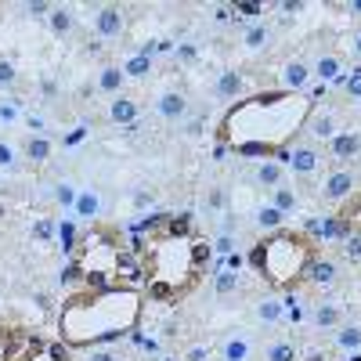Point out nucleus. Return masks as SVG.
Wrapping results in <instances>:
<instances>
[{"instance_id":"nucleus-1","label":"nucleus","mask_w":361,"mask_h":361,"mask_svg":"<svg viewBox=\"0 0 361 361\" xmlns=\"http://www.w3.org/2000/svg\"><path fill=\"white\" fill-rule=\"evenodd\" d=\"M314 112L311 94L293 90H260L238 98L221 119V148H231L250 159H275L296 145Z\"/></svg>"},{"instance_id":"nucleus-2","label":"nucleus","mask_w":361,"mask_h":361,"mask_svg":"<svg viewBox=\"0 0 361 361\" xmlns=\"http://www.w3.org/2000/svg\"><path fill=\"white\" fill-rule=\"evenodd\" d=\"M145 296L134 286L73 293L58 314V336L66 347H98L137 329Z\"/></svg>"},{"instance_id":"nucleus-3","label":"nucleus","mask_w":361,"mask_h":361,"mask_svg":"<svg viewBox=\"0 0 361 361\" xmlns=\"http://www.w3.org/2000/svg\"><path fill=\"white\" fill-rule=\"evenodd\" d=\"M137 257H141L148 293L156 300H173V296H185L202 279L209 246L195 231H173L163 224V231H156L145 246H137Z\"/></svg>"},{"instance_id":"nucleus-4","label":"nucleus","mask_w":361,"mask_h":361,"mask_svg":"<svg viewBox=\"0 0 361 361\" xmlns=\"http://www.w3.org/2000/svg\"><path fill=\"white\" fill-rule=\"evenodd\" d=\"M314 260H318L314 238L307 231H293V228L267 231L250 253V264L257 267V275L275 293H293L307 279Z\"/></svg>"},{"instance_id":"nucleus-5","label":"nucleus","mask_w":361,"mask_h":361,"mask_svg":"<svg viewBox=\"0 0 361 361\" xmlns=\"http://www.w3.org/2000/svg\"><path fill=\"white\" fill-rule=\"evenodd\" d=\"M119 253H123V250H119V235L112 228L94 224V231L80 238L73 260L80 264V275H83L87 289H109V286H116Z\"/></svg>"},{"instance_id":"nucleus-6","label":"nucleus","mask_w":361,"mask_h":361,"mask_svg":"<svg viewBox=\"0 0 361 361\" xmlns=\"http://www.w3.org/2000/svg\"><path fill=\"white\" fill-rule=\"evenodd\" d=\"M286 166H289L293 173H300V177H307V173H314V170L322 166V156H318L314 145H293Z\"/></svg>"},{"instance_id":"nucleus-7","label":"nucleus","mask_w":361,"mask_h":361,"mask_svg":"<svg viewBox=\"0 0 361 361\" xmlns=\"http://www.w3.org/2000/svg\"><path fill=\"white\" fill-rule=\"evenodd\" d=\"M322 195L329 202H347L354 195V173L350 170H333L325 177V185H322Z\"/></svg>"},{"instance_id":"nucleus-8","label":"nucleus","mask_w":361,"mask_h":361,"mask_svg":"<svg viewBox=\"0 0 361 361\" xmlns=\"http://www.w3.org/2000/svg\"><path fill=\"white\" fill-rule=\"evenodd\" d=\"M102 209H105V202H102V195H98L94 188H80V195H76V206H73L76 221H94V224H98Z\"/></svg>"},{"instance_id":"nucleus-9","label":"nucleus","mask_w":361,"mask_h":361,"mask_svg":"<svg viewBox=\"0 0 361 361\" xmlns=\"http://www.w3.org/2000/svg\"><path fill=\"white\" fill-rule=\"evenodd\" d=\"M94 25H98V37L112 40V37L123 33V11H119V8H102L94 15Z\"/></svg>"},{"instance_id":"nucleus-10","label":"nucleus","mask_w":361,"mask_h":361,"mask_svg":"<svg viewBox=\"0 0 361 361\" xmlns=\"http://www.w3.org/2000/svg\"><path fill=\"white\" fill-rule=\"evenodd\" d=\"M22 361H69V350L66 343H33L22 354Z\"/></svg>"},{"instance_id":"nucleus-11","label":"nucleus","mask_w":361,"mask_h":361,"mask_svg":"<svg viewBox=\"0 0 361 361\" xmlns=\"http://www.w3.org/2000/svg\"><path fill=\"white\" fill-rule=\"evenodd\" d=\"M304 130H311V137L314 141H333L340 130H336V123H333V116H325V112H311V119H307V127Z\"/></svg>"},{"instance_id":"nucleus-12","label":"nucleus","mask_w":361,"mask_h":361,"mask_svg":"<svg viewBox=\"0 0 361 361\" xmlns=\"http://www.w3.org/2000/svg\"><path fill=\"white\" fill-rule=\"evenodd\" d=\"M282 76H286V90H293V94H304V87H307V80H311V66H304V62H286Z\"/></svg>"},{"instance_id":"nucleus-13","label":"nucleus","mask_w":361,"mask_h":361,"mask_svg":"<svg viewBox=\"0 0 361 361\" xmlns=\"http://www.w3.org/2000/svg\"><path fill=\"white\" fill-rule=\"evenodd\" d=\"M243 87H246V80H243V76H238L235 69H224V73L217 76V98L231 102V98L243 94Z\"/></svg>"},{"instance_id":"nucleus-14","label":"nucleus","mask_w":361,"mask_h":361,"mask_svg":"<svg viewBox=\"0 0 361 361\" xmlns=\"http://www.w3.org/2000/svg\"><path fill=\"white\" fill-rule=\"evenodd\" d=\"M250 354H253V347L246 336H228L221 343V361H250Z\"/></svg>"},{"instance_id":"nucleus-15","label":"nucleus","mask_w":361,"mask_h":361,"mask_svg":"<svg viewBox=\"0 0 361 361\" xmlns=\"http://www.w3.org/2000/svg\"><path fill=\"white\" fill-rule=\"evenodd\" d=\"M357 148H361V137L354 130H343V134H336L333 141H329V152H333L336 159H350Z\"/></svg>"},{"instance_id":"nucleus-16","label":"nucleus","mask_w":361,"mask_h":361,"mask_svg":"<svg viewBox=\"0 0 361 361\" xmlns=\"http://www.w3.org/2000/svg\"><path fill=\"white\" fill-rule=\"evenodd\" d=\"M156 109H159V116H166V119H180L188 112V102H185V94H177V90H166V94L156 102Z\"/></svg>"},{"instance_id":"nucleus-17","label":"nucleus","mask_w":361,"mask_h":361,"mask_svg":"<svg viewBox=\"0 0 361 361\" xmlns=\"http://www.w3.org/2000/svg\"><path fill=\"white\" fill-rule=\"evenodd\" d=\"M322 83H336L340 76H343V69H340V58L336 54H322L318 62H314V69H311Z\"/></svg>"},{"instance_id":"nucleus-18","label":"nucleus","mask_w":361,"mask_h":361,"mask_svg":"<svg viewBox=\"0 0 361 361\" xmlns=\"http://www.w3.org/2000/svg\"><path fill=\"white\" fill-rule=\"evenodd\" d=\"M123 69H119V66H105L102 73H98V90H102V94H119V87H123Z\"/></svg>"},{"instance_id":"nucleus-19","label":"nucleus","mask_w":361,"mask_h":361,"mask_svg":"<svg viewBox=\"0 0 361 361\" xmlns=\"http://www.w3.org/2000/svg\"><path fill=\"white\" fill-rule=\"evenodd\" d=\"M282 173H286V166L282 163H275V159H264L260 166H257V180H260V185H267V188H279L282 185Z\"/></svg>"},{"instance_id":"nucleus-20","label":"nucleus","mask_w":361,"mask_h":361,"mask_svg":"<svg viewBox=\"0 0 361 361\" xmlns=\"http://www.w3.org/2000/svg\"><path fill=\"white\" fill-rule=\"evenodd\" d=\"M307 282H314V286H333V282H336V264H333V260H314L311 271H307Z\"/></svg>"},{"instance_id":"nucleus-21","label":"nucleus","mask_w":361,"mask_h":361,"mask_svg":"<svg viewBox=\"0 0 361 361\" xmlns=\"http://www.w3.org/2000/svg\"><path fill=\"white\" fill-rule=\"evenodd\" d=\"M109 116H112V123H134L137 119V102L134 98H116Z\"/></svg>"},{"instance_id":"nucleus-22","label":"nucleus","mask_w":361,"mask_h":361,"mask_svg":"<svg viewBox=\"0 0 361 361\" xmlns=\"http://www.w3.org/2000/svg\"><path fill=\"white\" fill-rule=\"evenodd\" d=\"M282 314H286V300H275V296H264L260 304H257V318H260V322H267V325H271V322H279Z\"/></svg>"},{"instance_id":"nucleus-23","label":"nucleus","mask_w":361,"mask_h":361,"mask_svg":"<svg viewBox=\"0 0 361 361\" xmlns=\"http://www.w3.org/2000/svg\"><path fill=\"white\" fill-rule=\"evenodd\" d=\"M340 322H343V311L336 304H318L314 307V325L318 329H336Z\"/></svg>"},{"instance_id":"nucleus-24","label":"nucleus","mask_w":361,"mask_h":361,"mask_svg":"<svg viewBox=\"0 0 361 361\" xmlns=\"http://www.w3.org/2000/svg\"><path fill=\"white\" fill-rule=\"evenodd\" d=\"M340 221H343L347 228L361 231V192H354V195L343 202V209H340Z\"/></svg>"},{"instance_id":"nucleus-25","label":"nucleus","mask_w":361,"mask_h":361,"mask_svg":"<svg viewBox=\"0 0 361 361\" xmlns=\"http://www.w3.org/2000/svg\"><path fill=\"white\" fill-rule=\"evenodd\" d=\"M25 159L37 163V166L47 163V159H51V141H47V137H29V141H25Z\"/></svg>"},{"instance_id":"nucleus-26","label":"nucleus","mask_w":361,"mask_h":361,"mask_svg":"<svg viewBox=\"0 0 361 361\" xmlns=\"http://www.w3.org/2000/svg\"><path fill=\"white\" fill-rule=\"evenodd\" d=\"M271 40V29L264 25V22H253V25H246V33H243V44L250 47V51H260L264 44Z\"/></svg>"},{"instance_id":"nucleus-27","label":"nucleus","mask_w":361,"mask_h":361,"mask_svg":"<svg viewBox=\"0 0 361 361\" xmlns=\"http://www.w3.org/2000/svg\"><path fill=\"white\" fill-rule=\"evenodd\" d=\"M148 73H152V58L141 54V51L123 62V76H130V80H141V76H148Z\"/></svg>"},{"instance_id":"nucleus-28","label":"nucleus","mask_w":361,"mask_h":361,"mask_svg":"<svg viewBox=\"0 0 361 361\" xmlns=\"http://www.w3.org/2000/svg\"><path fill=\"white\" fill-rule=\"evenodd\" d=\"M47 22H51V33H54V37H66L69 29H73V11H69V8H51Z\"/></svg>"},{"instance_id":"nucleus-29","label":"nucleus","mask_w":361,"mask_h":361,"mask_svg":"<svg viewBox=\"0 0 361 361\" xmlns=\"http://www.w3.org/2000/svg\"><path fill=\"white\" fill-rule=\"evenodd\" d=\"M257 224H260L264 231H279V228L286 224V214H279L275 206H260V209H257Z\"/></svg>"},{"instance_id":"nucleus-30","label":"nucleus","mask_w":361,"mask_h":361,"mask_svg":"<svg viewBox=\"0 0 361 361\" xmlns=\"http://www.w3.org/2000/svg\"><path fill=\"white\" fill-rule=\"evenodd\" d=\"M336 343H340L343 350H350V354L361 350V329H357V325H343L340 333H336Z\"/></svg>"},{"instance_id":"nucleus-31","label":"nucleus","mask_w":361,"mask_h":361,"mask_svg":"<svg viewBox=\"0 0 361 361\" xmlns=\"http://www.w3.org/2000/svg\"><path fill=\"white\" fill-rule=\"evenodd\" d=\"M58 243H62V253H66V257L76 253L80 243H76V224H73V221H69V224H58Z\"/></svg>"},{"instance_id":"nucleus-32","label":"nucleus","mask_w":361,"mask_h":361,"mask_svg":"<svg viewBox=\"0 0 361 361\" xmlns=\"http://www.w3.org/2000/svg\"><path fill=\"white\" fill-rule=\"evenodd\" d=\"M271 206H275L279 214H286V217H289L293 209H296V192H289L286 185H279V188H275V202H271Z\"/></svg>"},{"instance_id":"nucleus-33","label":"nucleus","mask_w":361,"mask_h":361,"mask_svg":"<svg viewBox=\"0 0 361 361\" xmlns=\"http://www.w3.org/2000/svg\"><path fill=\"white\" fill-rule=\"evenodd\" d=\"M214 286H217V293H221V296H228V293H235V289H238V275H235V271H228V267H217Z\"/></svg>"},{"instance_id":"nucleus-34","label":"nucleus","mask_w":361,"mask_h":361,"mask_svg":"<svg viewBox=\"0 0 361 361\" xmlns=\"http://www.w3.org/2000/svg\"><path fill=\"white\" fill-rule=\"evenodd\" d=\"M267 361H296V347L289 340H279L267 347Z\"/></svg>"},{"instance_id":"nucleus-35","label":"nucleus","mask_w":361,"mask_h":361,"mask_svg":"<svg viewBox=\"0 0 361 361\" xmlns=\"http://www.w3.org/2000/svg\"><path fill=\"white\" fill-rule=\"evenodd\" d=\"M54 235H58V228H54V221H51V217H40V221L33 224V238H37L40 246H47Z\"/></svg>"},{"instance_id":"nucleus-36","label":"nucleus","mask_w":361,"mask_h":361,"mask_svg":"<svg viewBox=\"0 0 361 361\" xmlns=\"http://www.w3.org/2000/svg\"><path fill=\"white\" fill-rule=\"evenodd\" d=\"M15 163H18V148H15V145H8V141H0V166L11 170Z\"/></svg>"},{"instance_id":"nucleus-37","label":"nucleus","mask_w":361,"mask_h":361,"mask_svg":"<svg viewBox=\"0 0 361 361\" xmlns=\"http://www.w3.org/2000/svg\"><path fill=\"white\" fill-rule=\"evenodd\" d=\"M76 195H80V192H76L73 185H58V188H54V199H58V206H76Z\"/></svg>"},{"instance_id":"nucleus-38","label":"nucleus","mask_w":361,"mask_h":361,"mask_svg":"<svg viewBox=\"0 0 361 361\" xmlns=\"http://www.w3.org/2000/svg\"><path fill=\"white\" fill-rule=\"evenodd\" d=\"M11 350H15V333L11 329H0V361H8Z\"/></svg>"},{"instance_id":"nucleus-39","label":"nucleus","mask_w":361,"mask_h":361,"mask_svg":"<svg viewBox=\"0 0 361 361\" xmlns=\"http://www.w3.org/2000/svg\"><path fill=\"white\" fill-rule=\"evenodd\" d=\"M343 250H347L350 260H361V231H354V235L343 238Z\"/></svg>"},{"instance_id":"nucleus-40","label":"nucleus","mask_w":361,"mask_h":361,"mask_svg":"<svg viewBox=\"0 0 361 361\" xmlns=\"http://www.w3.org/2000/svg\"><path fill=\"white\" fill-rule=\"evenodd\" d=\"M15 80H18L15 66H11V62H4V58H0V87H15Z\"/></svg>"},{"instance_id":"nucleus-41","label":"nucleus","mask_w":361,"mask_h":361,"mask_svg":"<svg viewBox=\"0 0 361 361\" xmlns=\"http://www.w3.org/2000/svg\"><path fill=\"white\" fill-rule=\"evenodd\" d=\"M260 11H264L260 4H238V8H235V18H243V22H250V25H253V18H257Z\"/></svg>"},{"instance_id":"nucleus-42","label":"nucleus","mask_w":361,"mask_h":361,"mask_svg":"<svg viewBox=\"0 0 361 361\" xmlns=\"http://www.w3.org/2000/svg\"><path fill=\"white\" fill-rule=\"evenodd\" d=\"M343 87H347V94H350L354 102H361V69H354V73L347 76V83H343Z\"/></svg>"},{"instance_id":"nucleus-43","label":"nucleus","mask_w":361,"mask_h":361,"mask_svg":"<svg viewBox=\"0 0 361 361\" xmlns=\"http://www.w3.org/2000/svg\"><path fill=\"white\" fill-rule=\"evenodd\" d=\"M15 119H18V105H11V102H0V123H15Z\"/></svg>"},{"instance_id":"nucleus-44","label":"nucleus","mask_w":361,"mask_h":361,"mask_svg":"<svg viewBox=\"0 0 361 361\" xmlns=\"http://www.w3.org/2000/svg\"><path fill=\"white\" fill-rule=\"evenodd\" d=\"M80 279H83V275H80V264L69 257V260H66V267H62V282H80Z\"/></svg>"},{"instance_id":"nucleus-45","label":"nucleus","mask_w":361,"mask_h":361,"mask_svg":"<svg viewBox=\"0 0 361 361\" xmlns=\"http://www.w3.org/2000/svg\"><path fill=\"white\" fill-rule=\"evenodd\" d=\"M214 250H217V257L224 260V257H231L235 253V243H231V235H221L217 243H214Z\"/></svg>"},{"instance_id":"nucleus-46","label":"nucleus","mask_w":361,"mask_h":361,"mask_svg":"<svg viewBox=\"0 0 361 361\" xmlns=\"http://www.w3.org/2000/svg\"><path fill=\"white\" fill-rule=\"evenodd\" d=\"M25 127L33 130V137H44V119L40 116H25Z\"/></svg>"},{"instance_id":"nucleus-47","label":"nucleus","mask_w":361,"mask_h":361,"mask_svg":"<svg viewBox=\"0 0 361 361\" xmlns=\"http://www.w3.org/2000/svg\"><path fill=\"white\" fill-rule=\"evenodd\" d=\"M209 357V347H192L188 350V361H206Z\"/></svg>"},{"instance_id":"nucleus-48","label":"nucleus","mask_w":361,"mask_h":361,"mask_svg":"<svg viewBox=\"0 0 361 361\" xmlns=\"http://www.w3.org/2000/svg\"><path fill=\"white\" fill-rule=\"evenodd\" d=\"M221 264H228V271H238V267H243L246 260H243V257H238V253H231V257H224Z\"/></svg>"},{"instance_id":"nucleus-49","label":"nucleus","mask_w":361,"mask_h":361,"mask_svg":"<svg viewBox=\"0 0 361 361\" xmlns=\"http://www.w3.org/2000/svg\"><path fill=\"white\" fill-rule=\"evenodd\" d=\"M29 11H33V15H47L51 4H44V0H40V4H29Z\"/></svg>"},{"instance_id":"nucleus-50","label":"nucleus","mask_w":361,"mask_h":361,"mask_svg":"<svg viewBox=\"0 0 361 361\" xmlns=\"http://www.w3.org/2000/svg\"><path fill=\"white\" fill-rule=\"evenodd\" d=\"M90 361H116L109 350H94V354H90Z\"/></svg>"},{"instance_id":"nucleus-51","label":"nucleus","mask_w":361,"mask_h":361,"mask_svg":"<svg viewBox=\"0 0 361 361\" xmlns=\"http://www.w3.org/2000/svg\"><path fill=\"white\" fill-rule=\"evenodd\" d=\"M347 11H350V15H361V0H354V4H347Z\"/></svg>"},{"instance_id":"nucleus-52","label":"nucleus","mask_w":361,"mask_h":361,"mask_svg":"<svg viewBox=\"0 0 361 361\" xmlns=\"http://www.w3.org/2000/svg\"><path fill=\"white\" fill-rule=\"evenodd\" d=\"M354 54H357V58H361V33H357V37H354Z\"/></svg>"},{"instance_id":"nucleus-53","label":"nucleus","mask_w":361,"mask_h":361,"mask_svg":"<svg viewBox=\"0 0 361 361\" xmlns=\"http://www.w3.org/2000/svg\"><path fill=\"white\" fill-rule=\"evenodd\" d=\"M307 361H325V357H322V354H311V357H307Z\"/></svg>"},{"instance_id":"nucleus-54","label":"nucleus","mask_w":361,"mask_h":361,"mask_svg":"<svg viewBox=\"0 0 361 361\" xmlns=\"http://www.w3.org/2000/svg\"><path fill=\"white\" fill-rule=\"evenodd\" d=\"M350 361H361V354H357V350H354V354H350Z\"/></svg>"}]
</instances>
